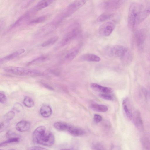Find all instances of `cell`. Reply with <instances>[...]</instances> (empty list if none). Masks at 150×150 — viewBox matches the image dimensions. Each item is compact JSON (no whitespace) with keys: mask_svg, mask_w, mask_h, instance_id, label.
Masks as SVG:
<instances>
[{"mask_svg":"<svg viewBox=\"0 0 150 150\" xmlns=\"http://www.w3.org/2000/svg\"><path fill=\"white\" fill-rule=\"evenodd\" d=\"M34 142L42 145L49 146H52L54 142V135L50 132H46V128L40 126L37 128L33 133Z\"/></svg>","mask_w":150,"mask_h":150,"instance_id":"1","label":"cell"},{"mask_svg":"<svg viewBox=\"0 0 150 150\" xmlns=\"http://www.w3.org/2000/svg\"><path fill=\"white\" fill-rule=\"evenodd\" d=\"M6 72L19 76L31 75L39 76L42 74L40 71L20 67H6L3 68Z\"/></svg>","mask_w":150,"mask_h":150,"instance_id":"2","label":"cell"},{"mask_svg":"<svg viewBox=\"0 0 150 150\" xmlns=\"http://www.w3.org/2000/svg\"><path fill=\"white\" fill-rule=\"evenodd\" d=\"M142 10V6L137 2L132 3L130 6L128 11L127 23L128 28L133 30L136 27L135 19L138 13Z\"/></svg>","mask_w":150,"mask_h":150,"instance_id":"3","label":"cell"},{"mask_svg":"<svg viewBox=\"0 0 150 150\" xmlns=\"http://www.w3.org/2000/svg\"><path fill=\"white\" fill-rule=\"evenodd\" d=\"M80 32V27L79 24L76 23L73 24L71 26L69 31L62 40V45H64L67 44L76 37Z\"/></svg>","mask_w":150,"mask_h":150,"instance_id":"4","label":"cell"},{"mask_svg":"<svg viewBox=\"0 0 150 150\" xmlns=\"http://www.w3.org/2000/svg\"><path fill=\"white\" fill-rule=\"evenodd\" d=\"M126 0H106L101 4V7L106 11H113L121 7Z\"/></svg>","mask_w":150,"mask_h":150,"instance_id":"5","label":"cell"},{"mask_svg":"<svg viewBox=\"0 0 150 150\" xmlns=\"http://www.w3.org/2000/svg\"><path fill=\"white\" fill-rule=\"evenodd\" d=\"M128 50L125 47L120 45L111 47L108 51L109 55L112 57L122 58L126 54Z\"/></svg>","mask_w":150,"mask_h":150,"instance_id":"6","label":"cell"},{"mask_svg":"<svg viewBox=\"0 0 150 150\" xmlns=\"http://www.w3.org/2000/svg\"><path fill=\"white\" fill-rule=\"evenodd\" d=\"M88 0H75L66 8L64 12L65 16H68L83 6Z\"/></svg>","mask_w":150,"mask_h":150,"instance_id":"7","label":"cell"},{"mask_svg":"<svg viewBox=\"0 0 150 150\" xmlns=\"http://www.w3.org/2000/svg\"><path fill=\"white\" fill-rule=\"evenodd\" d=\"M115 27V25L113 22H107L100 25L99 28L98 32L102 36H108L112 33Z\"/></svg>","mask_w":150,"mask_h":150,"instance_id":"8","label":"cell"},{"mask_svg":"<svg viewBox=\"0 0 150 150\" xmlns=\"http://www.w3.org/2000/svg\"><path fill=\"white\" fill-rule=\"evenodd\" d=\"M132 119L137 128L140 131H143L144 129L143 123L139 111L136 110L133 112Z\"/></svg>","mask_w":150,"mask_h":150,"instance_id":"9","label":"cell"},{"mask_svg":"<svg viewBox=\"0 0 150 150\" xmlns=\"http://www.w3.org/2000/svg\"><path fill=\"white\" fill-rule=\"evenodd\" d=\"M122 105L124 112L128 118L132 119L133 113L129 101L127 98L125 99L122 102Z\"/></svg>","mask_w":150,"mask_h":150,"instance_id":"10","label":"cell"},{"mask_svg":"<svg viewBox=\"0 0 150 150\" xmlns=\"http://www.w3.org/2000/svg\"><path fill=\"white\" fill-rule=\"evenodd\" d=\"M150 15V11L147 9L142 10L137 14L135 19L136 27L141 23Z\"/></svg>","mask_w":150,"mask_h":150,"instance_id":"11","label":"cell"},{"mask_svg":"<svg viewBox=\"0 0 150 150\" xmlns=\"http://www.w3.org/2000/svg\"><path fill=\"white\" fill-rule=\"evenodd\" d=\"M91 87L94 90L102 93H110L113 91L111 88L103 86L95 83L91 84Z\"/></svg>","mask_w":150,"mask_h":150,"instance_id":"12","label":"cell"},{"mask_svg":"<svg viewBox=\"0 0 150 150\" xmlns=\"http://www.w3.org/2000/svg\"><path fill=\"white\" fill-rule=\"evenodd\" d=\"M81 60L92 62H99L101 59L98 56L93 54L88 53L82 55L81 57Z\"/></svg>","mask_w":150,"mask_h":150,"instance_id":"13","label":"cell"},{"mask_svg":"<svg viewBox=\"0 0 150 150\" xmlns=\"http://www.w3.org/2000/svg\"><path fill=\"white\" fill-rule=\"evenodd\" d=\"M136 40L138 45L140 47L143 44L145 39L146 35L144 31L142 30H139L135 33Z\"/></svg>","mask_w":150,"mask_h":150,"instance_id":"14","label":"cell"},{"mask_svg":"<svg viewBox=\"0 0 150 150\" xmlns=\"http://www.w3.org/2000/svg\"><path fill=\"white\" fill-rule=\"evenodd\" d=\"M30 123L25 120H22L18 122L16 126V128L18 131L20 132H25L30 128Z\"/></svg>","mask_w":150,"mask_h":150,"instance_id":"15","label":"cell"},{"mask_svg":"<svg viewBox=\"0 0 150 150\" xmlns=\"http://www.w3.org/2000/svg\"><path fill=\"white\" fill-rule=\"evenodd\" d=\"M25 51V50L23 49H21L16 51L6 56L1 58L0 60V63L12 59L23 53Z\"/></svg>","mask_w":150,"mask_h":150,"instance_id":"16","label":"cell"},{"mask_svg":"<svg viewBox=\"0 0 150 150\" xmlns=\"http://www.w3.org/2000/svg\"><path fill=\"white\" fill-rule=\"evenodd\" d=\"M68 131L71 135L76 137L82 136L85 133V131L82 129L71 125Z\"/></svg>","mask_w":150,"mask_h":150,"instance_id":"17","label":"cell"},{"mask_svg":"<svg viewBox=\"0 0 150 150\" xmlns=\"http://www.w3.org/2000/svg\"><path fill=\"white\" fill-rule=\"evenodd\" d=\"M70 125L67 123L62 122H55L54 124V127L59 131H68Z\"/></svg>","mask_w":150,"mask_h":150,"instance_id":"18","label":"cell"},{"mask_svg":"<svg viewBox=\"0 0 150 150\" xmlns=\"http://www.w3.org/2000/svg\"><path fill=\"white\" fill-rule=\"evenodd\" d=\"M52 2V0H41L39 1L34 8L36 11L42 9L49 6Z\"/></svg>","mask_w":150,"mask_h":150,"instance_id":"19","label":"cell"},{"mask_svg":"<svg viewBox=\"0 0 150 150\" xmlns=\"http://www.w3.org/2000/svg\"><path fill=\"white\" fill-rule=\"evenodd\" d=\"M40 112L41 115L44 117H49L52 113V110L49 106L45 105L40 108Z\"/></svg>","mask_w":150,"mask_h":150,"instance_id":"20","label":"cell"},{"mask_svg":"<svg viewBox=\"0 0 150 150\" xmlns=\"http://www.w3.org/2000/svg\"><path fill=\"white\" fill-rule=\"evenodd\" d=\"M91 108L96 111L105 112L108 110V108L105 105L97 104H93L91 105Z\"/></svg>","mask_w":150,"mask_h":150,"instance_id":"21","label":"cell"},{"mask_svg":"<svg viewBox=\"0 0 150 150\" xmlns=\"http://www.w3.org/2000/svg\"><path fill=\"white\" fill-rule=\"evenodd\" d=\"M79 52V49L78 48H73L66 55L65 57L66 59L68 60H72L76 57Z\"/></svg>","mask_w":150,"mask_h":150,"instance_id":"22","label":"cell"},{"mask_svg":"<svg viewBox=\"0 0 150 150\" xmlns=\"http://www.w3.org/2000/svg\"><path fill=\"white\" fill-rule=\"evenodd\" d=\"M58 37L56 36L52 37L41 44L42 47H45L49 45H52L54 44L57 40Z\"/></svg>","mask_w":150,"mask_h":150,"instance_id":"23","label":"cell"},{"mask_svg":"<svg viewBox=\"0 0 150 150\" xmlns=\"http://www.w3.org/2000/svg\"><path fill=\"white\" fill-rule=\"evenodd\" d=\"M112 16V14L103 13L100 15L97 18V20L98 22H102L110 18Z\"/></svg>","mask_w":150,"mask_h":150,"instance_id":"24","label":"cell"},{"mask_svg":"<svg viewBox=\"0 0 150 150\" xmlns=\"http://www.w3.org/2000/svg\"><path fill=\"white\" fill-rule=\"evenodd\" d=\"M142 143L144 148L150 149V137L144 136L142 139Z\"/></svg>","mask_w":150,"mask_h":150,"instance_id":"25","label":"cell"},{"mask_svg":"<svg viewBox=\"0 0 150 150\" xmlns=\"http://www.w3.org/2000/svg\"><path fill=\"white\" fill-rule=\"evenodd\" d=\"M24 105L27 107L31 108L34 105V103L33 99L28 96H25L23 100Z\"/></svg>","mask_w":150,"mask_h":150,"instance_id":"26","label":"cell"},{"mask_svg":"<svg viewBox=\"0 0 150 150\" xmlns=\"http://www.w3.org/2000/svg\"><path fill=\"white\" fill-rule=\"evenodd\" d=\"M19 141V137H16L8 139L7 140L3 142L2 143H1L0 144V146L1 147L9 143L18 142Z\"/></svg>","mask_w":150,"mask_h":150,"instance_id":"27","label":"cell"},{"mask_svg":"<svg viewBox=\"0 0 150 150\" xmlns=\"http://www.w3.org/2000/svg\"><path fill=\"white\" fill-rule=\"evenodd\" d=\"M122 59L126 63L129 64L131 62L132 59V54L128 50L126 54Z\"/></svg>","mask_w":150,"mask_h":150,"instance_id":"28","label":"cell"},{"mask_svg":"<svg viewBox=\"0 0 150 150\" xmlns=\"http://www.w3.org/2000/svg\"><path fill=\"white\" fill-rule=\"evenodd\" d=\"M15 115V112L13 111H11L6 114L4 117V121L9 122L10 121L13 119Z\"/></svg>","mask_w":150,"mask_h":150,"instance_id":"29","label":"cell"},{"mask_svg":"<svg viewBox=\"0 0 150 150\" xmlns=\"http://www.w3.org/2000/svg\"><path fill=\"white\" fill-rule=\"evenodd\" d=\"M99 96L101 98L108 100H112L113 99V96L109 93H100L99 95Z\"/></svg>","mask_w":150,"mask_h":150,"instance_id":"30","label":"cell"},{"mask_svg":"<svg viewBox=\"0 0 150 150\" xmlns=\"http://www.w3.org/2000/svg\"><path fill=\"white\" fill-rule=\"evenodd\" d=\"M46 19L45 16H41L32 21L30 23V24H35L41 23L45 21Z\"/></svg>","mask_w":150,"mask_h":150,"instance_id":"31","label":"cell"},{"mask_svg":"<svg viewBox=\"0 0 150 150\" xmlns=\"http://www.w3.org/2000/svg\"><path fill=\"white\" fill-rule=\"evenodd\" d=\"M6 136L8 139L19 137L18 135L16 133L10 131H8L6 133Z\"/></svg>","mask_w":150,"mask_h":150,"instance_id":"32","label":"cell"},{"mask_svg":"<svg viewBox=\"0 0 150 150\" xmlns=\"http://www.w3.org/2000/svg\"><path fill=\"white\" fill-rule=\"evenodd\" d=\"M46 57L45 56H42L35 59L28 63L29 65L35 64L39 62L44 60L46 59Z\"/></svg>","mask_w":150,"mask_h":150,"instance_id":"33","label":"cell"},{"mask_svg":"<svg viewBox=\"0 0 150 150\" xmlns=\"http://www.w3.org/2000/svg\"><path fill=\"white\" fill-rule=\"evenodd\" d=\"M13 109L18 112H19L23 109L22 105L19 103H16L13 106Z\"/></svg>","mask_w":150,"mask_h":150,"instance_id":"34","label":"cell"},{"mask_svg":"<svg viewBox=\"0 0 150 150\" xmlns=\"http://www.w3.org/2000/svg\"><path fill=\"white\" fill-rule=\"evenodd\" d=\"M93 119L95 123H98L101 121L102 117L99 115L95 114L94 115Z\"/></svg>","mask_w":150,"mask_h":150,"instance_id":"35","label":"cell"},{"mask_svg":"<svg viewBox=\"0 0 150 150\" xmlns=\"http://www.w3.org/2000/svg\"><path fill=\"white\" fill-rule=\"evenodd\" d=\"M0 102L3 104L5 103L7 100V98L5 95L1 93H0Z\"/></svg>","mask_w":150,"mask_h":150,"instance_id":"36","label":"cell"},{"mask_svg":"<svg viewBox=\"0 0 150 150\" xmlns=\"http://www.w3.org/2000/svg\"><path fill=\"white\" fill-rule=\"evenodd\" d=\"M29 150H46L47 149L38 146H33L28 149Z\"/></svg>","mask_w":150,"mask_h":150,"instance_id":"37","label":"cell"},{"mask_svg":"<svg viewBox=\"0 0 150 150\" xmlns=\"http://www.w3.org/2000/svg\"><path fill=\"white\" fill-rule=\"evenodd\" d=\"M43 85L45 87L51 90H53V89L52 87L49 86V85H48L47 84H44Z\"/></svg>","mask_w":150,"mask_h":150,"instance_id":"38","label":"cell"},{"mask_svg":"<svg viewBox=\"0 0 150 150\" xmlns=\"http://www.w3.org/2000/svg\"><path fill=\"white\" fill-rule=\"evenodd\" d=\"M142 91L143 92V93L145 95V96H146V95L147 94V92L146 90L145 89V88H142Z\"/></svg>","mask_w":150,"mask_h":150,"instance_id":"39","label":"cell"},{"mask_svg":"<svg viewBox=\"0 0 150 150\" xmlns=\"http://www.w3.org/2000/svg\"><path fill=\"white\" fill-rule=\"evenodd\" d=\"M150 11V2H149L146 6V9Z\"/></svg>","mask_w":150,"mask_h":150,"instance_id":"40","label":"cell"},{"mask_svg":"<svg viewBox=\"0 0 150 150\" xmlns=\"http://www.w3.org/2000/svg\"><path fill=\"white\" fill-rule=\"evenodd\" d=\"M149 74H150V72H149Z\"/></svg>","mask_w":150,"mask_h":150,"instance_id":"41","label":"cell"}]
</instances>
